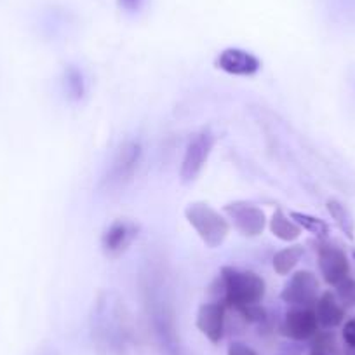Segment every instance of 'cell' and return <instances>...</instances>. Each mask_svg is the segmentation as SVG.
I'll use <instances>...</instances> for the list:
<instances>
[{"mask_svg": "<svg viewBox=\"0 0 355 355\" xmlns=\"http://www.w3.org/2000/svg\"><path fill=\"white\" fill-rule=\"evenodd\" d=\"M265 281L251 270H241L234 266H223L216 281V295L227 309L241 310L249 305H258L265 296Z\"/></svg>", "mask_w": 355, "mask_h": 355, "instance_id": "cell-3", "label": "cell"}, {"mask_svg": "<svg viewBox=\"0 0 355 355\" xmlns=\"http://www.w3.org/2000/svg\"><path fill=\"white\" fill-rule=\"evenodd\" d=\"M225 315H227V305L221 302L202 303L197 312V329L211 341L220 343L225 334Z\"/></svg>", "mask_w": 355, "mask_h": 355, "instance_id": "cell-13", "label": "cell"}, {"mask_svg": "<svg viewBox=\"0 0 355 355\" xmlns=\"http://www.w3.org/2000/svg\"><path fill=\"white\" fill-rule=\"evenodd\" d=\"M313 310H315L320 326L327 327V329L338 327L345 320V309L341 305V300L338 298V295L331 291L322 293L319 296Z\"/></svg>", "mask_w": 355, "mask_h": 355, "instance_id": "cell-14", "label": "cell"}, {"mask_svg": "<svg viewBox=\"0 0 355 355\" xmlns=\"http://www.w3.org/2000/svg\"><path fill=\"white\" fill-rule=\"evenodd\" d=\"M317 261L324 281L336 288L350 275V261L347 252L331 242H320L317 245Z\"/></svg>", "mask_w": 355, "mask_h": 355, "instance_id": "cell-7", "label": "cell"}, {"mask_svg": "<svg viewBox=\"0 0 355 355\" xmlns=\"http://www.w3.org/2000/svg\"><path fill=\"white\" fill-rule=\"evenodd\" d=\"M139 282L146 319L162 355H189L178 329L171 286L162 266H146Z\"/></svg>", "mask_w": 355, "mask_h": 355, "instance_id": "cell-1", "label": "cell"}, {"mask_svg": "<svg viewBox=\"0 0 355 355\" xmlns=\"http://www.w3.org/2000/svg\"><path fill=\"white\" fill-rule=\"evenodd\" d=\"M146 0H117L119 8L125 12H139Z\"/></svg>", "mask_w": 355, "mask_h": 355, "instance_id": "cell-23", "label": "cell"}, {"mask_svg": "<svg viewBox=\"0 0 355 355\" xmlns=\"http://www.w3.org/2000/svg\"><path fill=\"white\" fill-rule=\"evenodd\" d=\"M91 338L100 355H125L132 327L124 300L115 291H101L91 312Z\"/></svg>", "mask_w": 355, "mask_h": 355, "instance_id": "cell-2", "label": "cell"}, {"mask_svg": "<svg viewBox=\"0 0 355 355\" xmlns=\"http://www.w3.org/2000/svg\"><path fill=\"white\" fill-rule=\"evenodd\" d=\"M326 206H327V213L331 214V218L334 220L336 227L340 228L348 239H354L355 223H354V216H352V213L348 211V207L336 199H329Z\"/></svg>", "mask_w": 355, "mask_h": 355, "instance_id": "cell-16", "label": "cell"}, {"mask_svg": "<svg viewBox=\"0 0 355 355\" xmlns=\"http://www.w3.org/2000/svg\"><path fill=\"white\" fill-rule=\"evenodd\" d=\"M354 259H355V251H354Z\"/></svg>", "mask_w": 355, "mask_h": 355, "instance_id": "cell-25", "label": "cell"}, {"mask_svg": "<svg viewBox=\"0 0 355 355\" xmlns=\"http://www.w3.org/2000/svg\"><path fill=\"white\" fill-rule=\"evenodd\" d=\"M338 298L341 300V303H347V305H355V277H352V274L341 282L340 286H336Z\"/></svg>", "mask_w": 355, "mask_h": 355, "instance_id": "cell-20", "label": "cell"}, {"mask_svg": "<svg viewBox=\"0 0 355 355\" xmlns=\"http://www.w3.org/2000/svg\"><path fill=\"white\" fill-rule=\"evenodd\" d=\"M216 143V136L209 131V129H202L197 132L190 143L187 145L185 155H183L182 167H180V178L182 183H192L196 182L202 169L206 167L207 160H209L211 152Z\"/></svg>", "mask_w": 355, "mask_h": 355, "instance_id": "cell-6", "label": "cell"}, {"mask_svg": "<svg viewBox=\"0 0 355 355\" xmlns=\"http://www.w3.org/2000/svg\"><path fill=\"white\" fill-rule=\"evenodd\" d=\"M319 319L312 306H293L282 322V334L295 341L315 338L319 333Z\"/></svg>", "mask_w": 355, "mask_h": 355, "instance_id": "cell-12", "label": "cell"}, {"mask_svg": "<svg viewBox=\"0 0 355 355\" xmlns=\"http://www.w3.org/2000/svg\"><path fill=\"white\" fill-rule=\"evenodd\" d=\"M270 232L279 239V241L293 242L302 235L303 230L291 220V216H288V214L279 207V209H275V213L272 214Z\"/></svg>", "mask_w": 355, "mask_h": 355, "instance_id": "cell-15", "label": "cell"}, {"mask_svg": "<svg viewBox=\"0 0 355 355\" xmlns=\"http://www.w3.org/2000/svg\"><path fill=\"white\" fill-rule=\"evenodd\" d=\"M64 89L71 101H80L85 94V80L77 67H67L64 70Z\"/></svg>", "mask_w": 355, "mask_h": 355, "instance_id": "cell-19", "label": "cell"}, {"mask_svg": "<svg viewBox=\"0 0 355 355\" xmlns=\"http://www.w3.org/2000/svg\"><path fill=\"white\" fill-rule=\"evenodd\" d=\"M225 214L244 237H258L266 227V216L258 206L248 200H235L223 207Z\"/></svg>", "mask_w": 355, "mask_h": 355, "instance_id": "cell-8", "label": "cell"}, {"mask_svg": "<svg viewBox=\"0 0 355 355\" xmlns=\"http://www.w3.org/2000/svg\"><path fill=\"white\" fill-rule=\"evenodd\" d=\"M289 216H291V220L295 221L302 230L309 232V234L315 235V237L324 239L329 234V225L324 220H320V218L312 216V214L309 213H300V211H291Z\"/></svg>", "mask_w": 355, "mask_h": 355, "instance_id": "cell-18", "label": "cell"}, {"mask_svg": "<svg viewBox=\"0 0 355 355\" xmlns=\"http://www.w3.org/2000/svg\"><path fill=\"white\" fill-rule=\"evenodd\" d=\"M185 218L200 241L211 249L220 248L230 234L228 221L206 202L189 204L185 209Z\"/></svg>", "mask_w": 355, "mask_h": 355, "instance_id": "cell-4", "label": "cell"}, {"mask_svg": "<svg viewBox=\"0 0 355 355\" xmlns=\"http://www.w3.org/2000/svg\"><path fill=\"white\" fill-rule=\"evenodd\" d=\"M214 67L235 77H252L261 70V61L256 54L241 47H227L216 56Z\"/></svg>", "mask_w": 355, "mask_h": 355, "instance_id": "cell-11", "label": "cell"}, {"mask_svg": "<svg viewBox=\"0 0 355 355\" xmlns=\"http://www.w3.org/2000/svg\"><path fill=\"white\" fill-rule=\"evenodd\" d=\"M143 148L139 141L129 139L124 141L115 152L114 159H112L110 167H108L107 174H105L101 187L105 190H119L124 189L129 182L132 180L135 173L138 171L139 162H141Z\"/></svg>", "mask_w": 355, "mask_h": 355, "instance_id": "cell-5", "label": "cell"}, {"mask_svg": "<svg viewBox=\"0 0 355 355\" xmlns=\"http://www.w3.org/2000/svg\"><path fill=\"white\" fill-rule=\"evenodd\" d=\"M227 355H258V354H256L249 345L241 343V341H234V343H230V347H228Z\"/></svg>", "mask_w": 355, "mask_h": 355, "instance_id": "cell-22", "label": "cell"}, {"mask_svg": "<svg viewBox=\"0 0 355 355\" xmlns=\"http://www.w3.org/2000/svg\"><path fill=\"white\" fill-rule=\"evenodd\" d=\"M310 355H331L329 350H326V348L322 347H317V345H313L312 352H310Z\"/></svg>", "mask_w": 355, "mask_h": 355, "instance_id": "cell-24", "label": "cell"}, {"mask_svg": "<svg viewBox=\"0 0 355 355\" xmlns=\"http://www.w3.org/2000/svg\"><path fill=\"white\" fill-rule=\"evenodd\" d=\"M341 338H343L345 354L355 355V317L345 322L343 331H341Z\"/></svg>", "mask_w": 355, "mask_h": 355, "instance_id": "cell-21", "label": "cell"}, {"mask_svg": "<svg viewBox=\"0 0 355 355\" xmlns=\"http://www.w3.org/2000/svg\"><path fill=\"white\" fill-rule=\"evenodd\" d=\"M303 256V248L302 245H289V248L281 249L279 252H275L274 259H272V265H274V270L279 275H288L289 272H293L298 261Z\"/></svg>", "mask_w": 355, "mask_h": 355, "instance_id": "cell-17", "label": "cell"}, {"mask_svg": "<svg viewBox=\"0 0 355 355\" xmlns=\"http://www.w3.org/2000/svg\"><path fill=\"white\" fill-rule=\"evenodd\" d=\"M139 225L131 220H115L101 235V251L107 258L117 259L138 239Z\"/></svg>", "mask_w": 355, "mask_h": 355, "instance_id": "cell-9", "label": "cell"}, {"mask_svg": "<svg viewBox=\"0 0 355 355\" xmlns=\"http://www.w3.org/2000/svg\"><path fill=\"white\" fill-rule=\"evenodd\" d=\"M319 281L312 272L300 270L284 286L281 300L293 306H312L319 300Z\"/></svg>", "mask_w": 355, "mask_h": 355, "instance_id": "cell-10", "label": "cell"}]
</instances>
